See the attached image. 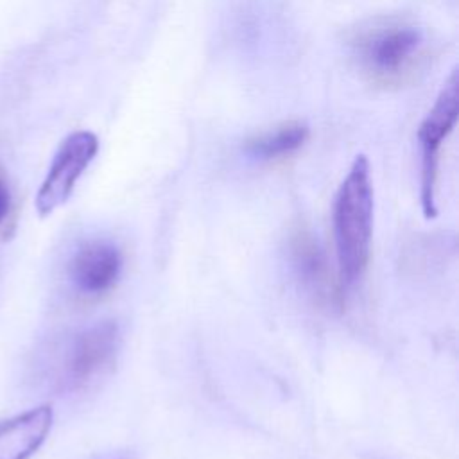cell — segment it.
<instances>
[{
    "label": "cell",
    "mask_w": 459,
    "mask_h": 459,
    "mask_svg": "<svg viewBox=\"0 0 459 459\" xmlns=\"http://www.w3.org/2000/svg\"><path fill=\"white\" fill-rule=\"evenodd\" d=\"M11 210H13V197L9 185L5 178L0 174V230H4L11 219Z\"/></svg>",
    "instance_id": "obj_10"
},
{
    "label": "cell",
    "mask_w": 459,
    "mask_h": 459,
    "mask_svg": "<svg viewBox=\"0 0 459 459\" xmlns=\"http://www.w3.org/2000/svg\"><path fill=\"white\" fill-rule=\"evenodd\" d=\"M124 256L118 246L106 238H91L74 251L68 262V278L82 296L109 292L122 273Z\"/></svg>",
    "instance_id": "obj_6"
},
{
    "label": "cell",
    "mask_w": 459,
    "mask_h": 459,
    "mask_svg": "<svg viewBox=\"0 0 459 459\" xmlns=\"http://www.w3.org/2000/svg\"><path fill=\"white\" fill-rule=\"evenodd\" d=\"M289 255L292 269L305 289H308L319 299H326L330 303H335L341 298V294L333 292L335 287L328 274L326 256L319 247L317 238L310 231L298 230L292 233Z\"/></svg>",
    "instance_id": "obj_8"
},
{
    "label": "cell",
    "mask_w": 459,
    "mask_h": 459,
    "mask_svg": "<svg viewBox=\"0 0 459 459\" xmlns=\"http://www.w3.org/2000/svg\"><path fill=\"white\" fill-rule=\"evenodd\" d=\"M108 459H134V457L129 455V454H118V455H111V457H108Z\"/></svg>",
    "instance_id": "obj_11"
},
{
    "label": "cell",
    "mask_w": 459,
    "mask_h": 459,
    "mask_svg": "<svg viewBox=\"0 0 459 459\" xmlns=\"http://www.w3.org/2000/svg\"><path fill=\"white\" fill-rule=\"evenodd\" d=\"M459 115V72L452 70L445 81L434 106L421 120L418 129V142L421 151V174H420V199L425 219L437 215L436 183L439 152L445 138L452 133Z\"/></svg>",
    "instance_id": "obj_3"
},
{
    "label": "cell",
    "mask_w": 459,
    "mask_h": 459,
    "mask_svg": "<svg viewBox=\"0 0 459 459\" xmlns=\"http://www.w3.org/2000/svg\"><path fill=\"white\" fill-rule=\"evenodd\" d=\"M97 151L99 140L91 131H75L61 142L36 194V210L41 217L50 215L68 201L77 179L88 169Z\"/></svg>",
    "instance_id": "obj_5"
},
{
    "label": "cell",
    "mask_w": 459,
    "mask_h": 459,
    "mask_svg": "<svg viewBox=\"0 0 459 459\" xmlns=\"http://www.w3.org/2000/svg\"><path fill=\"white\" fill-rule=\"evenodd\" d=\"M308 138V127L301 122H289L274 131L264 133L253 140H249L244 147L246 154L260 160L271 161L296 152Z\"/></svg>",
    "instance_id": "obj_9"
},
{
    "label": "cell",
    "mask_w": 459,
    "mask_h": 459,
    "mask_svg": "<svg viewBox=\"0 0 459 459\" xmlns=\"http://www.w3.org/2000/svg\"><path fill=\"white\" fill-rule=\"evenodd\" d=\"M120 328L117 321H99L75 333L63 357L61 382L66 389H84L104 377L117 360L120 350Z\"/></svg>",
    "instance_id": "obj_4"
},
{
    "label": "cell",
    "mask_w": 459,
    "mask_h": 459,
    "mask_svg": "<svg viewBox=\"0 0 459 459\" xmlns=\"http://www.w3.org/2000/svg\"><path fill=\"white\" fill-rule=\"evenodd\" d=\"M423 32L405 22L387 20L364 29L353 41L359 68L380 86H396L411 77L423 57Z\"/></svg>",
    "instance_id": "obj_2"
},
{
    "label": "cell",
    "mask_w": 459,
    "mask_h": 459,
    "mask_svg": "<svg viewBox=\"0 0 459 459\" xmlns=\"http://www.w3.org/2000/svg\"><path fill=\"white\" fill-rule=\"evenodd\" d=\"M332 224L339 283L351 289L368 269L373 238V183L364 154L355 156L335 192Z\"/></svg>",
    "instance_id": "obj_1"
},
{
    "label": "cell",
    "mask_w": 459,
    "mask_h": 459,
    "mask_svg": "<svg viewBox=\"0 0 459 459\" xmlns=\"http://www.w3.org/2000/svg\"><path fill=\"white\" fill-rule=\"evenodd\" d=\"M54 411L39 405L0 423V459H29L47 439Z\"/></svg>",
    "instance_id": "obj_7"
}]
</instances>
